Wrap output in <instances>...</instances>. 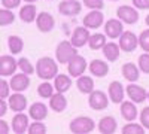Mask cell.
Segmentation results:
<instances>
[{"mask_svg":"<svg viewBox=\"0 0 149 134\" xmlns=\"http://www.w3.org/2000/svg\"><path fill=\"white\" fill-rule=\"evenodd\" d=\"M36 75L43 81H51L58 75V64L55 60L51 57H42L37 60L36 67H34Z\"/></svg>","mask_w":149,"mask_h":134,"instance_id":"cell-1","label":"cell"},{"mask_svg":"<svg viewBox=\"0 0 149 134\" xmlns=\"http://www.w3.org/2000/svg\"><path fill=\"white\" fill-rule=\"evenodd\" d=\"M78 54L76 48L72 45L70 40H63L57 45V49H55V57H57V61L61 64H67L70 60Z\"/></svg>","mask_w":149,"mask_h":134,"instance_id":"cell-2","label":"cell"},{"mask_svg":"<svg viewBox=\"0 0 149 134\" xmlns=\"http://www.w3.org/2000/svg\"><path fill=\"white\" fill-rule=\"evenodd\" d=\"M69 127H70V131L74 134H86V133H91L94 130L95 124L88 116H78L72 121Z\"/></svg>","mask_w":149,"mask_h":134,"instance_id":"cell-3","label":"cell"},{"mask_svg":"<svg viewBox=\"0 0 149 134\" xmlns=\"http://www.w3.org/2000/svg\"><path fill=\"white\" fill-rule=\"evenodd\" d=\"M86 69H88L86 60L82 55H79V54H76L67 63V72H69V75L72 78H79L81 75H84V73H85Z\"/></svg>","mask_w":149,"mask_h":134,"instance_id":"cell-4","label":"cell"},{"mask_svg":"<svg viewBox=\"0 0 149 134\" xmlns=\"http://www.w3.org/2000/svg\"><path fill=\"white\" fill-rule=\"evenodd\" d=\"M119 48H121V51L124 52H133L136 48H137L139 45V37L136 36L133 31H122V34L119 36Z\"/></svg>","mask_w":149,"mask_h":134,"instance_id":"cell-5","label":"cell"},{"mask_svg":"<svg viewBox=\"0 0 149 134\" xmlns=\"http://www.w3.org/2000/svg\"><path fill=\"white\" fill-rule=\"evenodd\" d=\"M88 104L94 110H103L109 104V95H106L103 91L93 90L90 92V97H88Z\"/></svg>","mask_w":149,"mask_h":134,"instance_id":"cell-6","label":"cell"},{"mask_svg":"<svg viewBox=\"0 0 149 134\" xmlns=\"http://www.w3.org/2000/svg\"><path fill=\"white\" fill-rule=\"evenodd\" d=\"M116 15L122 22H125V24H136L139 21V12L134 6H128V5L119 6L116 9Z\"/></svg>","mask_w":149,"mask_h":134,"instance_id":"cell-7","label":"cell"},{"mask_svg":"<svg viewBox=\"0 0 149 134\" xmlns=\"http://www.w3.org/2000/svg\"><path fill=\"white\" fill-rule=\"evenodd\" d=\"M103 21H104V15L100 9H91L88 14L84 17V26L86 28H98L103 26Z\"/></svg>","mask_w":149,"mask_h":134,"instance_id":"cell-8","label":"cell"},{"mask_svg":"<svg viewBox=\"0 0 149 134\" xmlns=\"http://www.w3.org/2000/svg\"><path fill=\"white\" fill-rule=\"evenodd\" d=\"M17 69L18 63L12 55H0V76H12Z\"/></svg>","mask_w":149,"mask_h":134,"instance_id":"cell-9","label":"cell"},{"mask_svg":"<svg viewBox=\"0 0 149 134\" xmlns=\"http://www.w3.org/2000/svg\"><path fill=\"white\" fill-rule=\"evenodd\" d=\"M109 100L115 104H121L124 101V97H125V88H124V85L119 82V81H113L110 82L109 85Z\"/></svg>","mask_w":149,"mask_h":134,"instance_id":"cell-10","label":"cell"},{"mask_svg":"<svg viewBox=\"0 0 149 134\" xmlns=\"http://www.w3.org/2000/svg\"><path fill=\"white\" fill-rule=\"evenodd\" d=\"M124 31V24L122 21L118 18H112V19H107L106 24H104V34L107 36L109 39H118L119 36L122 34Z\"/></svg>","mask_w":149,"mask_h":134,"instance_id":"cell-11","label":"cell"},{"mask_svg":"<svg viewBox=\"0 0 149 134\" xmlns=\"http://www.w3.org/2000/svg\"><path fill=\"white\" fill-rule=\"evenodd\" d=\"M82 9V5L78 0H63L58 5V12L64 17H74L78 15Z\"/></svg>","mask_w":149,"mask_h":134,"instance_id":"cell-12","label":"cell"},{"mask_svg":"<svg viewBox=\"0 0 149 134\" xmlns=\"http://www.w3.org/2000/svg\"><path fill=\"white\" fill-rule=\"evenodd\" d=\"M10 90H14L15 92H22V91H26L29 87H30V78L29 75H26V73H18V75H12L10 78Z\"/></svg>","mask_w":149,"mask_h":134,"instance_id":"cell-13","label":"cell"},{"mask_svg":"<svg viewBox=\"0 0 149 134\" xmlns=\"http://www.w3.org/2000/svg\"><path fill=\"white\" fill-rule=\"evenodd\" d=\"M36 26L39 28V31L49 33L55 27V19L51 14H48V12H40V14H37V17H36Z\"/></svg>","mask_w":149,"mask_h":134,"instance_id":"cell-14","label":"cell"},{"mask_svg":"<svg viewBox=\"0 0 149 134\" xmlns=\"http://www.w3.org/2000/svg\"><path fill=\"white\" fill-rule=\"evenodd\" d=\"M90 30L86 28L85 26L84 27H76L74 31L72 33V37H70V42L74 48H82L88 43V39H90Z\"/></svg>","mask_w":149,"mask_h":134,"instance_id":"cell-15","label":"cell"},{"mask_svg":"<svg viewBox=\"0 0 149 134\" xmlns=\"http://www.w3.org/2000/svg\"><path fill=\"white\" fill-rule=\"evenodd\" d=\"M127 95L131 101H134L136 104H140L146 100L148 97V91L143 88V87H139V85H136L134 82H131L128 87H127Z\"/></svg>","mask_w":149,"mask_h":134,"instance_id":"cell-16","label":"cell"},{"mask_svg":"<svg viewBox=\"0 0 149 134\" xmlns=\"http://www.w3.org/2000/svg\"><path fill=\"white\" fill-rule=\"evenodd\" d=\"M8 106L14 112H22L27 107V99L21 92H15L8 97Z\"/></svg>","mask_w":149,"mask_h":134,"instance_id":"cell-17","label":"cell"},{"mask_svg":"<svg viewBox=\"0 0 149 134\" xmlns=\"http://www.w3.org/2000/svg\"><path fill=\"white\" fill-rule=\"evenodd\" d=\"M29 116L22 112H17V115L12 118V130L17 134H22L29 130Z\"/></svg>","mask_w":149,"mask_h":134,"instance_id":"cell-18","label":"cell"},{"mask_svg":"<svg viewBox=\"0 0 149 134\" xmlns=\"http://www.w3.org/2000/svg\"><path fill=\"white\" fill-rule=\"evenodd\" d=\"M88 70L93 76L97 78H104L107 73H109V64L103 60H93L88 66Z\"/></svg>","mask_w":149,"mask_h":134,"instance_id":"cell-19","label":"cell"},{"mask_svg":"<svg viewBox=\"0 0 149 134\" xmlns=\"http://www.w3.org/2000/svg\"><path fill=\"white\" fill-rule=\"evenodd\" d=\"M139 112H137V107H136L134 101H122L121 103V116L127 121V122H131L137 118Z\"/></svg>","mask_w":149,"mask_h":134,"instance_id":"cell-20","label":"cell"},{"mask_svg":"<svg viewBox=\"0 0 149 134\" xmlns=\"http://www.w3.org/2000/svg\"><path fill=\"white\" fill-rule=\"evenodd\" d=\"M49 107H51L54 112H57V113L66 110V107H67V99L64 97V94L63 92L52 94L51 97H49Z\"/></svg>","mask_w":149,"mask_h":134,"instance_id":"cell-21","label":"cell"},{"mask_svg":"<svg viewBox=\"0 0 149 134\" xmlns=\"http://www.w3.org/2000/svg\"><path fill=\"white\" fill-rule=\"evenodd\" d=\"M48 116V107L40 103V101H36L30 106L29 109V118L34 119V121H43Z\"/></svg>","mask_w":149,"mask_h":134,"instance_id":"cell-22","label":"cell"},{"mask_svg":"<svg viewBox=\"0 0 149 134\" xmlns=\"http://www.w3.org/2000/svg\"><path fill=\"white\" fill-rule=\"evenodd\" d=\"M102 49H103V55H104V58L107 60V61H110V63L116 61V60L119 58L121 48H119V45L115 43V42H106V45L102 48Z\"/></svg>","mask_w":149,"mask_h":134,"instance_id":"cell-23","label":"cell"},{"mask_svg":"<svg viewBox=\"0 0 149 134\" xmlns=\"http://www.w3.org/2000/svg\"><path fill=\"white\" fill-rule=\"evenodd\" d=\"M118 128V122L113 116H104L98 122V131L102 134H113Z\"/></svg>","mask_w":149,"mask_h":134,"instance_id":"cell-24","label":"cell"},{"mask_svg":"<svg viewBox=\"0 0 149 134\" xmlns=\"http://www.w3.org/2000/svg\"><path fill=\"white\" fill-rule=\"evenodd\" d=\"M121 72H122V76L125 78L128 82H136V81H139L140 70H139V67L136 66L134 63H125V64L122 66Z\"/></svg>","mask_w":149,"mask_h":134,"instance_id":"cell-25","label":"cell"},{"mask_svg":"<svg viewBox=\"0 0 149 134\" xmlns=\"http://www.w3.org/2000/svg\"><path fill=\"white\" fill-rule=\"evenodd\" d=\"M72 87V79H70V75H57L54 78V90L57 92H66L69 91Z\"/></svg>","mask_w":149,"mask_h":134,"instance_id":"cell-26","label":"cell"},{"mask_svg":"<svg viewBox=\"0 0 149 134\" xmlns=\"http://www.w3.org/2000/svg\"><path fill=\"white\" fill-rule=\"evenodd\" d=\"M36 17H37V10L33 3H27L19 9V18L24 22H33L36 21Z\"/></svg>","mask_w":149,"mask_h":134,"instance_id":"cell-27","label":"cell"},{"mask_svg":"<svg viewBox=\"0 0 149 134\" xmlns=\"http://www.w3.org/2000/svg\"><path fill=\"white\" fill-rule=\"evenodd\" d=\"M76 87L82 94H90L94 90V81L91 76H86V75H81L76 81Z\"/></svg>","mask_w":149,"mask_h":134,"instance_id":"cell-28","label":"cell"},{"mask_svg":"<svg viewBox=\"0 0 149 134\" xmlns=\"http://www.w3.org/2000/svg\"><path fill=\"white\" fill-rule=\"evenodd\" d=\"M107 39H106V34L103 33H95V34H91L90 39H88V45L93 51H98L106 45Z\"/></svg>","mask_w":149,"mask_h":134,"instance_id":"cell-29","label":"cell"},{"mask_svg":"<svg viewBox=\"0 0 149 134\" xmlns=\"http://www.w3.org/2000/svg\"><path fill=\"white\" fill-rule=\"evenodd\" d=\"M8 46H9V51L12 55H17L22 51V48H24V42L22 39L19 37V36H15V34H12L8 37Z\"/></svg>","mask_w":149,"mask_h":134,"instance_id":"cell-30","label":"cell"},{"mask_svg":"<svg viewBox=\"0 0 149 134\" xmlns=\"http://www.w3.org/2000/svg\"><path fill=\"white\" fill-rule=\"evenodd\" d=\"M122 134H145V127L142 124L136 122H128L122 127Z\"/></svg>","mask_w":149,"mask_h":134,"instance_id":"cell-31","label":"cell"},{"mask_svg":"<svg viewBox=\"0 0 149 134\" xmlns=\"http://www.w3.org/2000/svg\"><path fill=\"white\" fill-rule=\"evenodd\" d=\"M14 21H15V15L10 9H6V8L0 9V27L9 26V24H12Z\"/></svg>","mask_w":149,"mask_h":134,"instance_id":"cell-32","label":"cell"},{"mask_svg":"<svg viewBox=\"0 0 149 134\" xmlns=\"http://www.w3.org/2000/svg\"><path fill=\"white\" fill-rule=\"evenodd\" d=\"M37 94H39V97H42V99H49V97L54 94V85L49 83L48 81H45L43 83H40L39 87H37Z\"/></svg>","mask_w":149,"mask_h":134,"instance_id":"cell-33","label":"cell"},{"mask_svg":"<svg viewBox=\"0 0 149 134\" xmlns=\"http://www.w3.org/2000/svg\"><path fill=\"white\" fill-rule=\"evenodd\" d=\"M17 63H18V67H19V70H21L22 73H26V75H33V73H34V67H33V64L29 61V58L22 57V58L18 60Z\"/></svg>","mask_w":149,"mask_h":134,"instance_id":"cell-34","label":"cell"},{"mask_svg":"<svg viewBox=\"0 0 149 134\" xmlns=\"http://www.w3.org/2000/svg\"><path fill=\"white\" fill-rule=\"evenodd\" d=\"M137 63H139V70L143 72V73H149V52H143L139 60H137Z\"/></svg>","mask_w":149,"mask_h":134,"instance_id":"cell-35","label":"cell"},{"mask_svg":"<svg viewBox=\"0 0 149 134\" xmlns=\"http://www.w3.org/2000/svg\"><path fill=\"white\" fill-rule=\"evenodd\" d=\"M27 131L30 134H45L46 133V127H45V124L40 122V121H36V122H31L29 125Z\"/></svg>","mask_w":149,"mask_h":134,"instance_id":"cell-36","label":"cell"},{"mask_svg":"<svg viewBox=\"0 0 149 134\" xmlns=\"http://www.w3.org/2000/svg\"><path fill=\"white\" fill-rule=\"evenodd\" d=\"M139 45L145 52H149V28L143 30L139 36Z\"/></svg>","mask_w":149,"mask_h":134,"instance_id":"cell-37","label":"cell"},{"mask_svg":"<svg viewBox=\"0 0 149 134\" xmlns=\"http://www.w3.org/2000/svg\"><path fill=\"white\" fill-rule=\"evenodd\" d=\"M10 95V85L0 76V99H8Z\"/></svg>","mask_w":149,"mask_h":134,"instance_id":"cell-38","label":"cell"},{"mask_svg":"<svg viewBox=\"0 0 149 134\" xmlns=\"http://www.w3.org/2000/svg\"><path fill=\"white\" fill-rule=\"evenodd\" d=\"M82 3L88 9H103L104 0H82Z\"/></svg>","mask_w":149,"mask_h":134,"instance_id":"cell-39","label":"cell"},{"mask_svg":"<svg viewBox=\"0 0 149 134\" xmlns=\"http://www.w3.org/2000/svg\"><path fill=\"white\" fill-rule=\"evenodd\" d=\"M140 124L145 127V130H149V106L140 112Z\"/></svg>","mask_w":149,"mask_h":134,"instance_id":"cell-40","label":"cell"},{"mask_svg":"<svg viewBox=\"0 0 149 134\" xmlns=\"http://www.w3.org/2000/svg\"><path fill=\"white\" fill-rule=\"evenodd\" d=\"M131 2L136 9H142V10L149 9V0H131Z\"/></svg>","mask_w":149,"mask_h":134,"instance_id":"cell-41","label":"cell"},{"mask_svg":"<svg viewBox=\"0 0 149 134\" xmlns=\"http://www.w3.org/2000/svg\"><path fill=\"white\" fill-rule=\"evenodd\" d=\"M19 3H21V0H2V5L6 9H15L19 6Z\"/></svg>","mask_w":149,"mask_h":134,"instance_id":"cell-42","label":"cell"},{"mask_svg":"<svg viewBox=\"0 0 149 134\" xmlns=\"http://www.w3.org/2000/svg\"><path fill=\"white\" fill-rule=\"evenodd\" d=\"M8 112V103L5 101V99H0V118L5 116Z\"/></svg>","mask_w":149,"mask_h":134,"instance_id":"cell-43","label":"cell"},{"mask_svg":"<svg viewBox=\"0 0 149 134\" xmlns=\"http://www.w3.org/2000/svg\"><path fill=\"white\" fill-rule=\"evenodd\" d=\"M9 130H10V128H9V125H8L6 121L0 119V134H8Z\"/></svg>","mask_w":149,"mask_h":134,"instance_id":"cell-44","label":"cell"},{"mask_svg":"<svg viewBox=\"0 0 149 134\" xmlns=\"http://www.w3.org/2000/svg\"><path fill=\"white\" fill-rule=\"evenodd\" d=\"M145 22H146V26H148V27H149V14H148V15H146V19H145Z\"/></svg>","mask_w":149,"mask_h":134,"instance_id":"cell-45","label":"cell"},{"mask_svg":"<svg viewBox=\"0 0 149 134\" xmlns=\"http://www.w3.org/2000/svg\"><path fill=\"white\" fill-rule=\"evenodd\" d=\"M24 2H27V3H34V2H37V0H24Z\"/></svg>","mask_w":149,"mask_h":134,"instance_id":"cell-46","label":"cell"},{"mask_svg":"<svg viewBox=\"0 0 149 134\" xmlns=\"http://www.w3.org/2000/svg\"><path fill=\"white\" fill-rule=\"evenodd\" d=\"M146 100H149V91H148V97H146Z\"/></svg>","mask_w":149,"mask_h":134,"instance_id":"cell-47","label":"cell"},{"mask_svg":"<svg viewBox=\"0 0 149 134\" xmlns=\"http://www.w3.org/2000/svg\"><path fill=\"white\" fill-rule=\"evenodd\" d=\"M112 2H118V0H112Z\"/></svg>","mask_w":149,"mask_h":134,"instance_id":"cell-48","label":"cell"}]
</instances>
